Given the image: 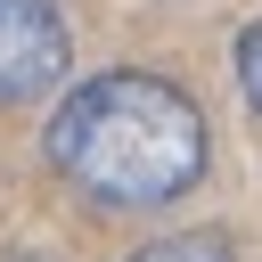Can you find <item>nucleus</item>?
<instances>
[{
	"mask_svg": "<svg viewBox=\"0 0 262 262\" xmlns=\"http://www.w3.org/2000/svg\"><path fill=\"white\" fill-rule=\"evenodd\" d=\"M205 156H213V139H205L196 98L139 66L90 74L49 115V164L115 213H156V205L188 196L205 180Z\"/></svg>",
	"mask_w": 262,
	"mask_h": 262,
	"instance_id": "obj_1",
	"label": "nucleus"
},
{
	"mask_svg": "<svg viewBox=\"0 0 262 262\" xmlns=\"http://www.w3.org/2000/svg\"><path fill=\"white\" fill-rule=\"evenodd\" d=\"M66 16L57 0H0V106L66 82Z\"/></svg>",
	"mask_w": 262,
	"mask_h": 262,
	"instance_id": "obj_2",
	"label": "nucleus"
},
{
	"mask_svg": "<svg viewBox=\"0 0 262 262\" xmlns=\"http://www.w3.org/2000/svg\"><path fill=\"white\" fill-rule=\"evenodd\" d=\"M131 262H237V254H229V237H221V229H180V237L139 246Z\"/></svg>",
	"mask_w": 262,
	"mask_h": 262,
	"instance_id": "obj_3",
	"label": "nucleus"
},
{
	"mask_svg": "<svg viewBox=\"0 0 262 262\" xmlns=\"http://www.w3.org/2000/svg\"><path fill=\"white\" fill-rule=\"evenodd\" d=\"M237 90L262 106V25H246V33H237Z\"/></svg>",
	"mask_w": 262,
	"mask_h": 262,
	"instance_id": "obj_4",
	"label": "nucleus"
},
{
	"mask_svg": "<svg viewBox=\"0 0 262 262\" xmlns=\"http://www.w3.org/2000/svg\"><path fill=\"white\" fill-rule=\"evenodd\" d=\"M0 262H41V254H0Z\"/></svg>",
	"mask_w": 262,
	"mask_h": 262,
	"instance_id": "obj_5",
	"label": "nucleus"
}]
</instances>
